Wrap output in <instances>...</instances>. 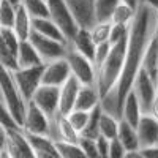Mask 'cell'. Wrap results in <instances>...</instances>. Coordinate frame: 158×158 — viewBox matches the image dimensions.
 Here are the masks:
<instances>
[{
  "mask_svg": "<svg viewBox=\"0 0 158 158\" xmlns=\"http://www.w3.org/2000/svg\"><path fill=\"white\" fill-rule=\"evenodd\" d=\"M156 25H158V10L141 2L136 11V16L130 27L127 60H125L122 76L118 79L117 85L101 100V108L114 114L118 118L122 115V106L125 103V98L128 92L133 89L135 79L139 70L142 68L146 49L150 43V40L153 38V35L156 33Z\"/></svg>",
  "mask_w": 158,
  "mask_h": 158,
  "instance_id": "obj_1",
  "label": "cell"
},
{
  "mask_svg": "<svg viewBox=\"0 0 158 158\" xmlns=\"http://www.w3.org/2000/svg\"><path fill=\"white\" fill-rule=\"evenodd\" d=\"M128 36L122 38L120 41L112 43V49L108 59L97 70V87L101 95V100L117 85L118 79L122 76L125 60H127V48H128Z\"/></svg>",
  "mask_w": 158,
  "mask_h": 158,
  "instance_id": "obj_2",
  "label": "cell"
},
{
  "mask_svg": "<svg viewBox=\"0 0 158 158\" xmlns=\"http://www.w3.org/2000/svg\"><path fill=\"white\" fill-rule=\"evenodd\" d=\"M29 101L24 98L22 92L19 90L13 73L10 70L2 68V106H5L16 120L22 125L25 112H27Z\"/></svg>",
  "mask_w": 158,
  "mask_h": 158,
  "instance_id": "obj_3",
  "label": "cell"
},
{
  "mask_svg": "<svg viewBox=\"0 0 158 158\" xmlns=\"http://www.w3.org/2000/svg\"><path fill=\"white\" fill-rule=\"evenodd\" d=\"M35 156L24 128H3L0 142V158H25Z\"/></svg>",
  "mask_w": 158,
  "mask_h": 158,
  "instance_id": "obj_4",
  "label": "cell"
},
{
  "mask_svg": "<svg viewBox=\"0 0 158 158\" xmlns=\"http://www.w3.org/2000/svg\"><path fill=\"white\" fill-rule=\"evenodd\" d=\"M65 59L68 60L71 73L81 81L82 84H97V67L92 59L79 52L71 43L67 46Z\"/></svg>",
  "mask_w": 158,
  "mask_h": 158,
  "instance_id": "obj_5",
  "label": "cell"
},
{
  "mask_svg": "<svg viewBox=\"0 0 158 158\" xmlns=\"http://www.w3.org/2000/svg\"><path fill=\"white\" fill-rule=\"evenodd\" d=\"M48 5H49V18L63 30L70 43L74 38L76 32L79 30V24L73 15L71 8L68 6L67 0H48Z\"/></svg>",
  "mask_w": 158,
  "mask_h": 158,
  "instance_id": "obj_6",
  "label": "cell"
},
{
  "mask_svg": "<svg viewBox=\"0 0 158 158\" xmlns=\"http://www.w3.org/2000/svg\"><path fill=\"white\" fill-rule=\"evenodd\" d=\"M44 67H46V63L38 65V67H30V68H18L16 71H11L19 90L22 92L24 98L27 101L33 98L38 87L43 84Z\"/></svg>",
  "mask_w": 158,
  "mask_h": 158,
  "instance_id": "obj_7",
  "label": "cell"
},
{
  "mask_svg": "<svg viewBox=\"0 0 158 158\" xmlns=\"http://www.w3.org/2000/svg\"><path fill=\"white\" fill-rule=\"evenodd\" d=\"M29 40L32 41V44L36 48V51L40 52V56H41L44 63H49L52 60L65 57L68 43H63V41H59V40H54L51 36L41 35V33H38L35 30H32Z\"/></svg>",
  "mask_w": 158,
  "mask_h": 158,
  "instance_id": "obj_8",
  "label": "cell"
},
{
  "mask_svg": "<svg viewBox=\"0 0 158 158\" xmlns=\"http://www.w3.org/2000/svg\"><path fill=\"white\" fill-rule=\"evenodd\" d=\"M131 90H135V94H136V97H138V100L141 103V106H142L144 114L150 112L153 100H155L156 92H158V84H156V81H153L152 76L144 68L139 70Z\"/></svg>",
  "mask_w": 158,
  "mask_h": 158,
  "instance_id": "obj_9",
  "label": "cell"
},
{
  "mask_svg": "<svg viewBox=\"0 0 158 158\" xmlns=\"http://www.w3.org/2000/svg\"><path fill=\"white\" fill-rule=\"evenodd\" d=\"M30 101H33L38 108H41L51 118H54L60 112V87L41 84Z\"/></svg>",
  "mask_w": 158,
  "mask_h": 158,
  "instance_id": "obj_10",
  "label": "cell"
},
{
  "mask_svg": "<svg viewBox=\"0 0 158 158\" xmlns=\"http://www.w3.org/2000/svg\"><path fill=\"white\" fill-rule=\"evenodd\" d=\"M52 118L41 109L38 108L33 101H29L27 112H25L22 128L27 133H36V135H49L51 133Z\"/></svg>",
  "mask_w": 158,
  "mask_h": 158,
  "instance_id": "obj_11",
  "label": "cell"
},
{
  "mask_svg": "<svg viewBox=\"0 0 158 158\" xmlns=\"http://www.w3.org/2000/svg\"><path fill=\"white\" fill-rule=\"evenodd\" d=\"M71 68L68 60L62 57L57 60H52L49 63H46L44 67V73H43V84H49V85H63L68 81V77L71 76Z\"/></svg>",
  "mask_w": 158,
  "mask_h": 158,
  "instance_id": "obj_12",
  "label": "cell"
},
{
  "mask_svg": "<svg viewBox=\"0 0 158 158\" xmlns=\"http://www.w3.org/2000/svg\"><path fill=\"white\" fill-rule=\"evenodd\" d=\"M49 136L54 141H71V142H79L81 133L73 127L67 114L59 112L54 118H52L51 125V133Z\"/></svg>",
  "mask_w": 158,
  "mask_h": 158,
  "instance_id": "obj_13",
  "label": "cell"
},
{
  "mask_svg": "<svg viewBox=\"0 0 158 158\" xmlns=\"http://www.w3.org/2000/svg\"><path fill=\"white\" fill-rule=\"evenodd\" d=\"M67 3L71 8L79 27H94V24L97 22L95 0H67Z\"/></svg>",
  "mask_w": 158,
  "mask_h": 158,
  "instance_id": "obj_14",
  "label": "cell"
},
{
  "mask_svg": "<svg viewBox=\"0 0 158 158\" xmlns=\"http://www.w3.org/2000/svg\"><path fill=\"white\" fill-rule=\"evenodd\" d=\"M136 130H138L141 147H149L158 144V118L153 114L150 112L142 114Z\"/></svg>",
  "mask_w": 158,
  "mask_h": 158,
  "instance_id": "obj_15",
  "label": "cell"
},
{
  "mask_svg": "<svg viewBox=\"0 0 158 158\" xmlns=\"http://www.w3.org/2000/svg\"><path fill=\"white\" fill-rule=\"evenodd\" d=\"M27 138H29V142L36 158H60L59 150L56 147V141L49 135L27 133Z\"/></svg>",
  "mask_w": 158,
  "mask_h": 158,
  "instance_id": "obj_16",
  "label": "cell"
},
{
  "mask_svg": "<svg viewBox=\"0 0 158 158\" xmlns=\"http://www.w3.org/2000/svg\"><path fill=\"white\" fill-rule=\"evenodd\" d=\"M81 87H82V82L74 74H71L68 77V81L63 85H60V112L62 114H70L74 109Z\"/></svg>",
  "mask_w": 158,
  "mask_h": 158,
  "instance_id": "obj_17",
  "label": "cell"
},
{
  "mask_svg": "<svg viewBox=\"0 0 158 158\" xmlns=\"http://www.w3.org/2000/svg\"><path fill=\"white\" fill-rule=\"evenodd\" d=\"M101 104V95L98 92L97 84H82L79 95L76 100L74 109H82V111H92L97 106Z\"/></svg>",
  "mask_w": 158,
  "mask_h": 158,
  "instance_id": "obj_18",
  "label": "cell"
},
{
  "mask_svg": "<svg viewBox=\"0 0 158 158\" xmlns=\"http://www.w3.org/2000/svg\"><path fill=\"white\" fill-rule=\"evenodd\" d=\"M142 114H144V111H142V106H141V103H139V100H138V97L135 94V90H130L127 98H125L123 106H122L120 118L125 120V122H128L130 125L138 127Z\"/></svg>",
  "mask_w": 158,
  "mask_h": 158,
  "instance_id": "obj_19",
  "label": "cell"
},
{
  "mask_svg": "<svg viewBox=\"0 0 158 158\" xmlns=\"http://www.w3.org/2000/svg\"><path fill=\"white\" fill-rule=\"evenodd\" d=\"M32 30L41 33V35H46V36H51L54 40H59V41L68 43L63 30L51 18H32Z\"/></svg>",
  "mask_w": 158,
  "mask_h": 158,
  "instance_id": "obj_20",
  "label": "cell"
},
{
  "mask_svg": "<svg viewBox=\"0 0 158 158\" xmlns=\"http://www.w3.org/2000/svg\"><path fill=\"white\" fill-rule=\"evenodd\" d=\"M79 52H82L84 56H87L89 59L94 60L95 59V51H97V43L94 36L90 33V29L85 27H79V30L76 32L74 38L70 41Z\"/></svg>",
  "mask_w": 158,
  "mask_h": 158,
  "instance_id": "obj_21",
  "label": "cell"
},
{
  "mask_svg": "<svg viewBox=\"0 0 158 158\" xmlns=\"http://www.w3.org/2000/svg\"><path fill=\"white\" fill-rule=\"evenodd\" d=\"M18 59H19V67L21 68H30V67H38L43 65V59L40 56V52L32 44L30 40H24L21 41L19 52H18Z\"/></svg>",
  "mask_w": 158,
  "mask_h": 158,
  "instance_id": "obj_22",
  "label": "cell"
},
{
  "mask_svg": "<svg viewBox=\"0 0 158 158\" xmlns=\"http://www.w3.org/2000/svg\"><path fill=\"white\" fill-rule=\"evenodd\" d=\"M117 138L120 139V142L125 146L127 153H128V152H135V150H139V149H141L139 136H138V130H136V127L130 125L128 122L122 120V118H120V127H118Z\"/></svg>",
  "mask_w": 158,
  "mask_h": 158,
  "instance_id": "obj_23",
  "label": "cell"
},
{
  "mask_svg": "<svg viewBox=\"0 0 158 158\" xmlns=\"http://www.w3.org/2000/svg\"><path fill=\"white\" fill-rule=\"evenodd\" d=\"M142 68L158 84V35L156 33L153 35V38L150 40V43L146 49V56H144V60H142Z\"/></svg>",
  "mask_w": 158,
  "mask_h": 158,
  "instance_id": "obj_24",
  "label": "cell"
},
{
  "mask_svg": "<svg viewBox=\"0 0 158 158\" xmlns=\"http://www.w3.org/2000/svg\"><path fill=\"white\" fill-rule=\"evenodd\" d=\"M13 29H15V32H16L18 36L21 38V41L30 38V33H32V16L29 15V11L25 10L22 5L18 6L16 21H15Z\"/></svg>",
  "mask_w": 158,
  "mask_h": 158,
  "instance_id": "obj_25",
  "label": "cell"
},
{
  "mask_svg": "<svg viewBox=\"0 0 158 158\" xmlns=\"http://www.w3.org/2000/svg\"><path fill=\"white\" fill-rule=\"evenodd\" d=\"M118 127H120V118L103 109L101 117H100V133L103 136H106L108 139H114L117 138Z\"/></svg>",
  "mask_w": 158,
  "mask_h": 158,
  "instance_id": "obj_26",
  "label": "cell"
},
{
  "mask_svg": "<svg viewBox=\"0 0 158 158\" xmlns=\"http://www.w3.org/2000/svg\"><path fill=\"white\" fill-rule=\"evenodd\" d=\"M136 8L130 6L125 2H120L117 5V8L114 10V15L111 18V22L114 24H125V25H131L135 16H136Z\"/></svg>",
  "mask_w": 158,
  "mask_h": 158,
  "instance_id": "obj_27",
  "label": "cell"
},
{
  "mask_svg": "<svg viewBox=\"0 0 158 158\" xmlns=\"http://www.w3.org/2000/svg\"><path fill=\"white\" fill-rule=\"evenodd\" d=\"M122 0H95V13L98 21H111L114 10Z\"/></svg>",
  "mask_w": 158,
  "mask_h": 158,
  "instance_id": "obj_28",
  "label": "cell"
},
{
  "mask_svg": "<svg viewBox=\"0 0 158 158\" xmlns=\"http://www.w3.org/2000/svg\"><path fill=\"white\" fill-rule=\"evenodd\" d=\"M56 147L59 150L60 158H76V156H85L82 147L79 142L71 141H56Z\"/></svg>",
  "mask_w": 158,
  "mask_h": 158,
  "instance_id": "obj_29",
  "label": "cell"
},
{
  "mask_svg": "<svg viewBox=\"0 0 158 158\" xmlns=\"http://www.w3.org/2000/svg\"><path fill=\"white\" fill-rule=\"evenodd\" d=\"M32 18H49L48 0H22L21 3Z\"/></svg>",
  "mask_w": 158,
  "mask_h": 158,
  "instance_id": "obj_30",
  "label": "cell"
},
{
  "mask_svg": "<svg viewBox=\"0 0 158 158\" xmlns=\"http://www.w3.org/2000/svg\"><path fill=\"white\" fill-rule=\"evenodd\" d=\"M18 6L11 5L8 0H0V27H11L16 21Z\"/></svg>",
  "mask_w": 158,
  "mask_h": 158,
  "instance_id": "obj_31",
  "label": "cell"
},
{
  "mask_svg": "<svg viewBox=\"0 0 158 158\" xmlns=\"http://www.w3.org/2000/svg\"><path fill=\"white\" fill-rule=\"evenodd\" d=\"M101 112H103V108L101 104L97 106L95 109L90 111V118H89V123L85 127V130L81 133V136H89V138H94L97 139L101 133H100V117H101Z\"/></svg>",
  "mask_w": 158,
  "mask_h": 158,
  "instance_id": "obj_32",
  "label": "cell"
},
{
  "mask_svg": "<svg viewBox=\"0 0 158 158\" xmlns=\"http://www.w3.org/2000/svg\"><path fill=\"white\" fill-rule=\"evenodd\" d=\"M111 30H112V22L111 21H98V22L94 24V27H90V33L94 36L97 44L109 41Z\"/></svg>",
  "mask_w": 158,
  "mask_h": 158,
  "instance_id": "obj_33",
  "label": "cell"
},
{
  "mask_svg": "<svg viewBox=\"0 0 158 158\" xmlns=\"http://www.w3.org/2000/svg\"><path fill=\"white\" fill-rule=\"evenodd\" d=\"M0 63H2V68L10 70V71H16L19 67V59L16 52L10 51L5 44L0 43Z\"/></svg>",
  "mask_w": 158,
  "mask_h": 158,
  "instance_id": "obj_34",
  "label": "cell"
},
{
  "mask_svg": "<svg viewBox=\"0 0 158 158\" xmlns=\"http://www.w3.org/2000/svg\"><path fill=\"white\" fill-rule=\"evenodd\" d=\"M70 122L73 123V127L79 131V133H82L85 130L87 123H89V118H90V111H82V109H73L70 114H67Z\"/></svg>",
  "mask_w": 158,
  "mask_h": 158,
  "instance_id": "obj_35",
  "label": "cell"
},
{
  "mask_svg": "<svg viewBox=\"0 0 158 158\" xmlns=\"http://www.w3.org/2000/svg\"><path fill=\"white\" fill-rule=\"evenodd\" d=\"M112 49V43L111 41H104V43H100L97 44V51H95V59H94V63H95V67L97 70L103 65V62L108 59L109 56V52Z\"/></svg>",
  "mask_w": 158,
  "mask_h": 158,
  "instance_id": "obj_36",
  "label": "cell"
},
{
  "mask_svg": "<svg viewBox=\"0 0 158 158\" xmlns=\"http://www.w3.org/2000/svg\"><path fill=\"white\" fill-rule=\"evenodd\" d=\"M79 146L82 147L85 156H100L97 139L89 138V136H81V138H79Z\"/></svg>",
  "mask_w": 158,
  "mask_h": 158,
  "instance_id": "obj_37",
  "label": "cell"
},
{
  "mask_svg": "<svg viewBox=\"0 0 158 158\" xmlns=\"http://www.w3.org/2000/svg\"><path fill=\"white\" fill-rule=\"evenodd\" d=\"M109 156L111 158L127 156V149H125V146L120 142V139H118V138L111 139V144H109Z\"/></svg>",
  "mask_w": 158,
  "mask_h": 158,
  "instance_id": "obj_38",
  "label": "cell"
},
{
  "mask_svg": "<svg viewBox=\"0 0 158 158\" xmlns=\"http://www.w3.org/2000/svg\"><path fill=\"white\" fill-rule=\"evenodd\" d=\"M109 144H111V139H108L106 136L100 135L97 138V146H98L100 156H109Z\"/></svg>",
  "mask_w": 158,
  "mask_h": 158,
  "instance_id": "obj_39",
  "label": "cell"
},
{
  "mask_svg": "<svg viewBox=\"0 0 158 158\" xmlns=\"http://www.w3.org/2000/svg\"><path fill=\"white\" fill-rule=\"evenodd\" d=\"M139 153L144 158H158V144H155V146H149V147H141Z\"/></svg>",
  "mask_w": 158,
  "mask_h": 158,
  "instance_id": "obj_40",
  "label": "cell"
},
{
  "mask_svg": "<svg viewBox=\"0 0 158 158\" xmlns=\"http://www.w3.org/2000/svg\"><path fill=\"white\" fill-rule=\"evenodd\" d=\"M150 114H153V115L158 118V92H156V97H155V100H153V104H152Z\"/></svg>",
  "mask_w": 158,
  "mask_h": 158,
  "instance_id": "obj_41",
  "label": "cell"
},
{
  "mask_svg": "<svg viewBox=\"0 0 158 158\" xmlns=\"http://www.w3.org/2000/svg\"><path fill=\"white\" fill-rule=\"evenodd\" d=\"M141 2L152 6V8H155V10H158V0H141Z\"/></svg>",
  "mask_w": 158,
  "mask_h": 158,
  "instance_id": "obj_42",
  "label": "cell"
},
{
  "mask_svg": "<svg viewBox=\"0 0 158 158\" xmlns=\"http://www.w3.org/2000/svg\"><path fill=\"white\" fill-rule=\"evenodd\" d=\"M122 2H125V3H128L130 6H133V8L138 10V6H139V3H141V0H122Z\"/></svg>",
  "mask_w": 158,
  "mask_h": 158,
  "instance_id": "obj_43",
  "label": "cell"
},
{
  "mask_svg": "<svg viewBox=\"0 0 158 158\" xmlns=\"http://www.w3.org/2000/svg\"><path fill=\"white\" fill-rule=\"evenodd\" d=\"M8 2H10L11 5H15V6H19V5L22 3V0H8Z\"/></svg>",
  "mask_w": 158,
  "mask_h": 158,
  "instance_id": "obj_44",
  "label": "cell"
}]
</instances>
